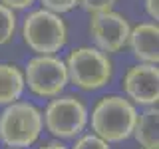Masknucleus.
Masks as SVG:
<instances>
[{
    "mask_svg": "<svg viewBox=\"0 0 159 149\" xmlns=\"http://www.w3.org/2000/svg\"><path fill=\"white\" fill-rule=\"evenodd\" d=\"M145 149H159V147H145Z\"/></svg>",
    "mask_w": 159,
    "mask_h": 149,
    "instance_id": "19",
    "label": "nucleus"
},
{
    "mask_svg": "<svg viewBox=\"0 0 159 149\" xmlns=\"http://www.w3.org/2000/svg\"><path fill=\"white\" fill-rule=\"evenodd\" d=\"M129 44L135 54L145 64L159 62V28L157 24H139L129 30Z\"/></svg>",
    "mask_w": 159,
    "mask_h": 149,
    "instance_id": "9",
    "label": "nucleus"
},
{
    "mask_svg": "<svg viewBox=\"0 0 159 149\" xmlns=\"http://www.w3.org/2000/svg\"><path fill=\"white\" fill-rule=\"evenodd\" d=\"M32 2H34V0H2V4L8 6V8H26Z\"/></svg>",
    "mask_w": 159,
    "mask_h": 149,
    "instance_id": "17",
    "label": "nucleus"
},
{
    "mask_svg": "<svg viewBox=\"0 0 159 149\" xmlns=\"http://www.w3.org/2000/svg\"><path fill=\"white\" fill-rule=\"evenodd\" d=\"M129 24L121 14H116L111 10L96 12L89 22V32L93 40L103 52H117L123 48V44L129 38Z\"/></svg>",
    "mask_w": 159,
    "mask_h": 149,
    "instance_id": "7",
    "label": "nucleus"
},
{
    "mask_svg": "<svg viewBox=\"0 0 159 149\" xmlns=\"http://www.w3.org/2000/svg\"><path fill=\"white\" fill-rule=\"evenodd\" d=\"M26 79L30 89L38 96H58L68 84L66 64L50 54H42L28 62Z\"/></svg>",
    "mask_w": 159,
    "mask_h": 149,
    "instance_id": "5",
    "label": "nucleus"
},
{
    "mask_svg": "<svg viewBox=\"0 0 159 149\" xmlns=\"http://www.w3.org/2000/svg\"><path fill=\"white\" fill-rule=\"evenodd\" d=\"M40 149H66L64 145H60V143H48V145L40 147Z\"/></svg>",
    "mask_w": 159,
    "mask_h": 149,
    "instance_id": "18",
    "label": "nucleus"
},
{
    "mask_svg": "<svg viewBox=\"0 0 159 149\" xmlns=\"http://www.w3.org/2000/svg\"><path fill=\"white\" fill-rule=\"evenodd\" d=\"M42 131V113L32 103H10L0 115V137L10 147H28Z\"/></svg>",
    "mask_w": 159,
    "mask_h": 149,
    "instance_id": "2",
    "label": "nucleus"
},
{
    "mask_svg": "<svg viewBox=\"0 0 159 149\" xmlns=\"http://www.w3.org/2000/svg\"><path fill=\"white\" fill-rule=\"evenodd\" d=\"M137 111L127 99L119 96L103 97L92 115V127L106 141H123L133 133Z\"/></svg>",
    "mask_w": 159,
    "mask_h": 149,
    "instance_id": "1",
    "label": "nucleus"
},
{
    "mask_svg": "<svg viewBox=\"0 0 159 149\" xmlns=\"http://www.w3.org/2000/svg\"><path fill=\"white\" fill-rule=\"evenodd\" d=\"M14 28H16V16L12 8L0 4V44H6L12 38Z\"/></svg>",
    "mask_w": 159,
    "mask_h": 149,
    "instance_id": "12",
    "label": "nucleus"
},
{
    "mask_svg": "<svg viewBox=\"0 0 159 149\" xmlns=\"http://www.w3.org/2000/svg\"><path fill=\"white\" fill-rule=\"evenodd\" d=\"M125 92L137 103L153 106L159 99V70L155 64H141L127 72L125 76Z\"/></svg>",
    "mask_w": 159,
    "mask_h": 149,
    "instance_id": "8",
    "label": "nucleus"
},
{
    "mask_svg": "<svg viewBox=\"0 0 159 149\" xmlns=\"http://www.w3.org/2000/svg\"><path fill=\"white\" fill-rule=\"evenodd\" d=\"M82 6L88 10V12L96 14V12H106V10H111V6L116 4V0H80Z\"/></svg>",
    "mask_w": 159,
    "mask_h": 149,
    "instance_id": "14",
    "label": "nucleus"
},
{
    "mask_svg": "<svg viewBox=\"0 0 159 149\" xmlns=\"http://www.w3.org/2000/svg\"><path fill=\"white\" fill-rule=\"evenodd\" d=\"M74 149H109V147H107V141L99 135H86L74 145Z\"/></svg>",
    "mask_w": 159,
    "mask_h": 149,
    "instance_id": "13",
    "label": "nucleus"
},
{
    "mask_svg": "<svg viewBox=\"0 0 159 149\" xmlns=\"http://www.w3.org/2000/svg\"><path fill=\"white\" fill-rule=\"evenodd\" d=\"M80 0H42V4L52 12H68L72 10Z\"/></svg>",
    "mask_w": 159,
    "mask_h": 149,
    "instance_id": "15",
    "label": "nucleus"
},
{
    "mask_svg": "<svg viewBox=\"0 0 159 149\" xmlns=\"http://www.w3.org/2000/svg\"><path fill=\"white\" fill-rule=\"evenodd\" d=\"M88 111L78 97L54 99L46 109V127L56 137H74L86 125Z\"/></svg>",
    "mask_w": 159,
    "mask_h": 149,
    "instance_id": "6",
    "label": "nucleus"
},
{
    "mask_svg": "<svg viewBox=\"0 0 159 149\" xmlns=\"http://www.w3.org/2000/svg\"><path fill=\"white\" fill-rule=\"evenodd\" d=\"M68 79H72L82 89H98L103 88L111 78V64L107 56L96 48H78L70 54L68 64Z\"/></svg>",
    "mask_w": 159,
    "mask_h": 149,
    "instance_id": "4",
    "label": "nucleus"
},
{
    "mask_svg": "<svg viewBox=\"0 0 159 149\" xmlns=\"http://www.w3.org/2000/svg\"><path fill=\"white\" fill-rule=\"evenodd\" d=\"M157 125H159L157 107H149V109H145V111L141 113V117H137L133 133H135V139L143 147H159Z\"/></svg>",
    "mask_w": 159,
    "mask_h": 149,
    "instance_id": "11",
    "label": "nucleus"
},
{
    "mask_svg": "<svg viewBox=\"0 0 159 149\" xmlns=\"http://www.w3.org/2000/svg\"><path fill=\"white\" fill-rule=\"evenodd\" d=\"M145 8L153 20L159 18V0H145Z\"/></svg>",
    "mask_w": 159,
    "mask_h": 149,
    "instance_id": "16",
    "label": "nucleus"
},
{
    "mask_svg": "<svg viewBox=\"0 0 159 149\" xmlns=\"http://www.w3.org/2000/svg\"><path fill=\"white\" fill-rule=\"evenodd\" d=\"M22 36L38 54H54L66 44V24L52 10H36L24 20Z\"/></svg>",
    "mask_w": 159,
    "mask_h": 149,
    "instance_id": "3",
    "label": "nucleus"
},
{
    "mask_svg": "<svg viewBox=\"0 0 159 149\" xmlns=\"http://www.w3.org/2000/svg\"><path fill=\"white\" fill-rule=\"evenodd\" d=\"M24 89V76L16 66L0 64V103H12Z\"/></svg>",
    "mask_w": 159,
    "mask_h": 149,
    "instance_id": "10",
    "label": "nucleus"
}]
</instances>
